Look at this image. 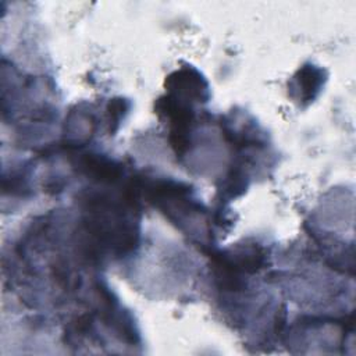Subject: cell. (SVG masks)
I'll return each instance as SVG.
<instances>
[{"label":"cell","instance_id":"2","mask_svg":"<svg viewBox=\"0 0 356 356\" xmlns=\"http://www.w3.org/2000/svg\"><path fill=\"white\" fill-rule=\"evenodd\" d=\"M295 79L299 88L300 100L312 102L320 92L323 83V71L314 65L307 64L298 71Z\"/></svg>","mask_w":356,"mask_h":356},{"label":"cell","instance_id":"1","mask_svg":"<svg viewBox=\"0 0 356 356\" xmlns=\"http://www.w3.org/2000/svg\"><path fill=\"white\" fill-rule=\"evenodd\" d=\"M81 165L88 177L99 181H114L121 174L120 165L115 161L99 154H86L82 159Z\"/></svg>","mask_w":356,"mask_h":356}]
</instances>
